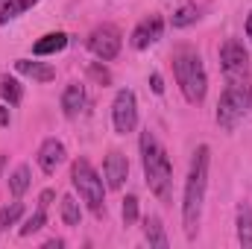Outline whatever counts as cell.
<instances>
[{"label": "cell", "mask_w": 252, "mask_h": 249, "mask_svg": "<svg viewBox=\"0 0 252 249\" xmlns=\"http://www.w3.org/2000/svg\"><path fill=\"white\" fill-rule=\"evenodd\" d=\"M196 18H199V9H196V3H182L176 12H173V27L176 30H182V27H190V24H196Z\"/></svg>", "instance_id": "18"}, {"label": "cell", "mask_w": 252, "mask_h": 249, "mask_svg": "<svg viewBox=\"0 0 252 249\" xmlns=\"http://www.w3.org/2000/svg\"><path fill=\"white\" fill-rule=\"evenodd\" d=\"M64 161V144L56 138H47L38 150V167L44 173H56V167Z\"/></svg>", "instance_id": "11"}, {"label": "cell", "mask_w": 252, "mask_h": 249, "mask_svg": "<svg viewBox=\"0 0 252 249\" xmlns=\"http://www.w3.org/2000/svg\"><path fill=\"white\" fill-rule=\"evenodd\" d=\"M173 73H176V82L185 94L190 106H199L205 100V91H208V76H205V64L199 59L196 50L182 47L173 53Z\"/></svg>", "instance_id": "3"}, {"label": "cell", "mask_w": 252, "mask_h": 249, "mask_svg": "<svg viewBox=\"0 0 252 249\" xmlns=\"http://www.w3.org/2000/svg\"><path fill=\"white\" fill-rule=\"evenodd\" d=\"M144 238H147L150 247H158V249L170 247V241H167V235H164V226H161V220H158L156 214L144 217Z\"/></svg>", "instance_id": "15"}, {"label": "cell", "mask_w": 252, "mask_h": 249, "mask_svg": "<svg viewBox=\"0 0 252 249\" xmlns=\"http://www.w3.org/2000/svg\"><path fill=\"white\" fill-rule=\"evenodd\" d=\"M62 220L64 226H79V220H82V211H79V202L73 199V196H62Z\"/></svg>", "instance_id": "21"}, {"label": "cell", "mask_w": 252, "mask_h": 249, "mask_svg": "<svg viewBox=\"0 0 252 249\" xmlns=\"http://www.w3.org/2000/svg\"><path fill=\"white\" fill-rule=\"evenodd\" d=\"M0 97H3L9 106H18V103H21V97H24V91H21L18 79H9V76H3V79H0Z\"/></svg>", "instance_id": "20"}, {"label": "cell", "mask_w": 252, "mask_h": 249, "mask_svg": "<svg viewBox=\"0 0 252 249\" xmlns=\"http://www.w3.org/2000/svg\"><path fill=\"white\" fill-rule=\"evenodd\" d=\"M62 247V241H59V238H56V241H47V244H44V249H59Z\"/></svg>", "instance_id": "29"}, {"label": "cell", "mask_w": 252, "mask_h": 249, "mask_svg": "<svg viewBox=\"0 0 252 249\" xmlns=\"http://www.w3.org/2000/svg\"><path fill=\"white\" fill-rule=\"evenodd\" d=\"M0 3H3V0H0Z\"/></svg>", "instance_id": "31"}, {"label": "cell", "mask_w": 252, "mask_h": 249, "mask_svg": "<svg viewBox=\"0 0 252 249\" xmlns=\"http://www.w3.org/2000/svg\"><path fill=\"white\" fill-rule=\"evenodd\" d=\"M21 214H24V205H21L18 199H15V202H9L6 208H0V232H6L9 226H15Z\"/></svg>", "instance_id": "22"}, {"label": "cell", "mask_w": 252, "mask_h": 249, "mask_svg": "<svg viewBox=\"0 0 252 249\" xmlns=\"http://www.w3.org/2000/svg\"><path fill=\"white\" fill-rule=\"evenodd\" d=\"M88 47H91V53H94L97 59L112 62V59L121 53V30L112 27V24L97 27V30L88 35Z\"/></svg>", "instance_id": "8"}, {"label": "cell", "mask_w": 252, "mask_h": 249, "mask_svg": "<svg viewBox=\"0 0 252 249\" xmlns=\"http://www.w3.org/2000/svg\"><path fill=\"white\" fill-rule=\"evenodd\" d=\"M112 124L118 135H129L135 126H138V103H135V94L124 88L115 94V103H112Z\"/></svg>", "instance_id": "7"}, {"label": "cell", "mask_w": 252, "mask_h": 249, "mask_svg": "<svg viewBox=\"0 0 252 249\" xmlns=\"http://www.w3.org/2000/svg\"><path fill=\"white\" fill-rule=\"evenodd\" d=\"M141 158H144V176H147V185L150 190L158 196V199H170V185H173V167H170V158L164 153V147L158 144V138L147 129L141 132Z\"/></svg>", "instance_id": "2"}, {"label": "cell", "mask_w": 252, "mask_h": 249, "mask_svg": "<svg viewBox=\"0 0 252 249\" xmlns=\"http://www.w3.org/2000/svg\"><path fill=\"white\" fill-rule=\"evenodd\" d=\"M252 103V88L244 82H229L226 91L220 94V103H217V124L223 126L226 132H232L235 126L241 124V118L247 115Z\"/></svg>", "instance_id": "5"}, {"label": "cell", "mask_w": 252, "mask_h": 249, "mask_svg": "<svg viewBox=\"0 0 252 249\" xmlns=\"http://www.w3.org/2000/svg\"><path fill=\"white\" fill-rule=\"evenodd\" d=\"M15 70L24 73V76H30V79H35V82H50V79H56V70H53L50 64L32 62V59H18V62H15Z\"/></svg>", "instance_id": "12"}, {"label": "cell", "mask_w": 252, "mask_h": 249, "mask_svg": "<svg viewBox=\"0 0 252 249\" xmlns=\"http://www.w3.org/2000/svg\"><path fill=\"white\" fill-rule=\"evenodd\" d=\"M161 32H164V21L158 18V15H150V18H144L135 30H132V47L135 50H147L150 44H156L158 38H161Z\"/></svg>", "instance_id": "9"}, {"label": "cell", "mask_w": 252, "mask_h": 249, "mask_svg": "<svg viewBox=\"0 0 252 249\" xmlns=\"http://www.w3.org/2000/svg\"><path fill=\"white\" fill-rule=\"evenodd\" d=\"M44 211H47V208H41V205H38V211H35V214L21 226V235H24V238H27V235H35L38 229H44V223H47V214H44Z\"/></svg>", "instance_id": "23"}, {"label": "cell", "mask_w": 252, "mask_h": 249, "mask_svg": "<svg viewBox=\"0 0 252 249\" xmlns=\"http://www.w3.org/2000/svg\"><path fill=\"white\" fill-rule=\"evenodd\" d=\"M0 126H9V109L0 106Z\"/></svg>", "instance_id": "27"}, {"label": "cell", "mask_w": 252, "mask_h": 249, "mask_svg": "<svg viewBox=\"0 0 252 249\" xmlns=\"http://www.w3.org/2000/svg\"><path fill=\"white\" fill-rule=\"evenodd\" d=\"M208 161H211V150L205 144H199L193 150V158H190L185 202H182V223H185L188 241H193L199 232V217H202V202H205V187H208Z\"/></svg>", "instance_id": "1"}, {"label": "cell", "mask_w": 252, "mask_h": 249, "mask_svg": "<svg viewBox=\"0 0 252 249\" xmlns=\"http://www.w3.org/2000/svg\"><path fill=\"white\" fill-rule=\"evenodd\" d=\"M50 199H53V190H44V193H41V208H47Z\"/></svg>", "instance_id": "28"}, {"label": "cell", "mask_w": 252, "mask_h": 249, "mask_svg": "<svg viewBox=\"0 0 252 249\" xmlns=\"http://www.w3.org/2000/svg\"><path fill=\"white\" fill-rule=\"evenodd\" d=\"M220 67H223L229 82H244V76L250 70V53H247V47L238 38L223 41V47H220Z\"/></svg>", "instance_id": "6"}, {"label": "cell", "mask_w": 252, "mask_h": 249, "mask_svg": "<svg viewBox=\"0 0 252 249\" xmlns=\"http://www.w3.org/2000/svg\"><path fill=\"white\" fill-rule=\"evenodd\" d=\"M38 0H3V6H0V27L3 24H9V21H15L18 15H24L27 9H32Z\"/></svg>", "instance_id": "17"}, {"label": "cell", "mask_w": 252, "mask_h": 249, "mask_svg": "<svg viewBox=\"0 0 252 249\" xmlns=\"http://www.w3.org/2000/svg\"><path fill=\"white\" fill-rule=\"evenodd\" d=\"M64 47H67V35L64 32H47V35H41L32 44V53L35 56H53V53H59Z\"/></svg>", "instance_id": "14"}, {"label": "cell", "mask_w": 252, "mask_h": 249, "mask_svg": "<svg viewBox=\"0 0 252 249\" xmlns=\"http://www.w3.org/2000/svg\"><path fill=\"white\" fill-rule=\"evenodd\" d=\"M70 179H73V187L79 190L82 202H85L97 217H103V211H106V187H103L100 173L91 167V161H88V158H76L73 167H70Z\"/></svg>", "instance_id": "4"}, {"label": "cell", "mask_w": 252, "mask_h": 249, "mask_svg": "<svg viewBox=\"0 0 252 249\" xmlns=\"http://www.w3.org/2000/svg\"><path fill=\"white\" fill-rule=\"evenodd\" d=\"M27 187H30V167H27V164H21V167L9 176V190H12V196L18 199V196H24V193H27Z\"/></svg>", "instance_id": "19"}, {"label": "cell", "mask_w": 252, "mask_h": 249, "mask_svg": "<svg viewBox=\"0 0 252 249\" xmlns=\"http://www.w3.org/2000/svg\"><path fill=\"white\" fill-rule=\"evenodd\" d=\"M247 38L252 41V12H250V18H247Z\"/></svg>", "instance_id": "30"}, {"label": "cell", "mask_w": 252, "mask_h": 249, "mask_svg": "<svg viewBox=\"0 0 252 249\" xmlns=\"http://www.w3.org/2000/svg\"><path fill=\"white\" fill-rule=\"evenodd\" d=\"M150 82H153V91H156V94H164V79H161V73H153Z\"/></svg>", "instance_id": "25"}, {"label": "cell", "mask_w": 252, "mask_h": 249, "mask_svg": "<svg viewBox=\"0 0 252 249\" xmlns=\"http://www.w3.org/2000/svg\"><path fill=\"white\" fill-rule=\"evenodd\" d=\"M103 176H106V185L109 187H124L126 182V176H129V161H126V156L124 153H109L106 156V164H103Z\"/></svg>", "instance_id": "10"}, {"label": "cell", "mask_w": 252, "mask_h": 249, "mask_svg": "<svg viewBox=\"0 0 252 249\" xmlns=\"http://www.w3.org/2000/svg\"><path fill=\"white\" fill-rule=\"evenodd\" d=\"M238 241L247 249L252 247V205L250 202L238 205Z\"/></svg>", "instance_id": "16"}, {"label": "cell", "mask_w": 252, "mask_h": 249, "mask_svg": "<svg viewBox=\"0 0 252 249\" xmlns=\"http://www.w3.org/2000/svg\"><path fill=\"white\" fill-rule=\"evenodd\" d=\"M91 76H97V79H103V82H109V70H100L97 64H91Z\"/></svg>", "instance_id": "26"}, {"label": "cell", "mask_w": 252, "mask_h": 249, "mask_svg": "<svg viewBox=\"0 0 252 249\" xmlns=\"http://www.w3.org/2000/svg\"><path fill=\"white\" fill-rule=\"evenodd\" d=\"M82 106H85V88L79 82H70L62 91V112L67 118H76L82 112Z\"/></svg>", "instance_id": "13"}, {"label": "cell", "mask_w": 252, "mask_h": 249, "mask_svg": "<svg viewBox=\"0 0 252 249\" xmlns=\"http://www.w3.org/2000/svg\"><path fill=\"white\" fill-rule=\"evenodd\" d=\"M138 220V196H126L124 199V226H132Z\"/></svg>", "instance_id": "24"}]
</instances>
